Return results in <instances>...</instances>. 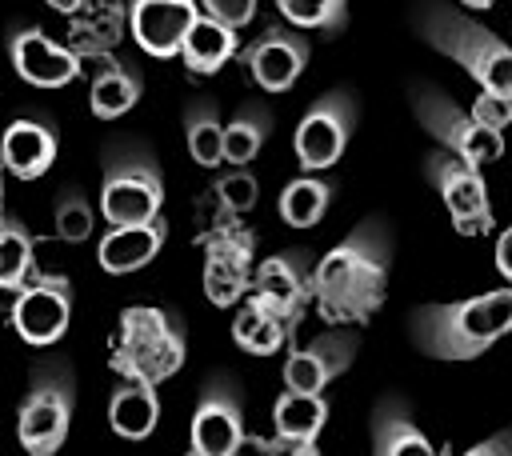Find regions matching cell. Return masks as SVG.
I'll use <instances>...</instances> for the list:
<instances>
[{
    "label": "cell",
    "mask_w": 512,
    "mask_h": 456,
    "mask_svg": "<svg viewBox=\"0 0 512 456\" xmlns=\"http://www.w3.org/2000/svg\"><path fill=\"white\" fill-rule=\"evenodd\" d=\"M392 272V236L384 220L356 224L312 268V300L328 324H364L384 304Z\"/></svg>",
    "instance_id": "6da1fadb"
},
{
    "label": "cell",
    "mask_w": 512,
    "mask_h": 456,
    "mask_svg": "<svg viewBox=\"0 0 512 456\" xmlns=\"http://www.w3.org/2000/svg\"><path fill=\"white\" fill-rule=\"evenodd\" d=\"M408 332L432 360H476L512 332V288H492L456 304H424L412 312Z\"/></svg>",
    "instance_id": "7a4b0ae2"
},
{
    "label": "cell",
    "mask_w": 512,
    "mask_h": 456,
    "mask_svg": "<svg viewBox=\"0 0 512 456\" xmlns=\"http://www.w3.org/2000/svg\"><path fill=\"white\" fill-rule=\"evenodd\" d=\"M416 32L436 52L464 64V72L484 92L512 96V48L496 32H488L480 20L464 16L448 0H420L416 4Z\"/></svg>",
    "instance_id": "3957f363"
},
{
    "label": "cell",
    "mask_w": 512,
    "mask_h": 456,
    "mask_svg": "<svg viewBox=\"0 0 512 456\" xmlns=\"http://www.w3.org/2000/svg\"><path fill=\"white\" fill-rule=\"evenodd\" d=\"M188 356V340H184V324L164 312V308H124L112 332V372L124 380H144V384H160L172 372H180Z\"/></svg>",
    "instance_id": "277c9868"
},
{
    "label": "cell",
    "mask_w": 512,
    "mask_h": 456,
    "mask_svg": "<svg viewBox=\"0 0 512 456\" xmlns=\"http://www.w3.org/2000/svg\"><path fill=\"white\" fill-rule=\"evenodd\" d=\"M76 408V376L64 360H40L28 376V392L16 412V436L28 456H56L68 440Z\"/></svg>",
    "instance_id": "5b68a950"
},
{
    "label": "cell",
    "mask_w": 512,
    "mask_h": 456,
    "mask_svg": "<svg viewBox=\"0 0 512 456\" xmlns=\"http://www.w3.org/2000/svg\"><path fill=\"white\" fill-rule=\"evenodd\" d=\"M164 208V176L148 148L112 144L100 172V212L108 224H144Z\"/></svg>",
    "instance_id": "8992f818"
},
{
    "label": "cell",
    "mask_w": 512,
    "mask_h": 456,
    "mask_svg": "<svg viewBox=\"0 0 512 456\" xmlns=\"http://www.w3.org/2000/svg\"><path fill=\"white\" fill-rule=\"evenodd\" d=\"M412 112L416 120L460 160H468L472 168H484L492 160L504 156V136L500 128H484L472 120V112H464L460 104H452L436 84H412Z\"/></svg>",
    "instance_id": "52a82bcc"
},
{
    "label": "cell",
    "mask_w": 512,
    "mask_h": 456,
    "mask_svg": "<svg viewBox=\"0 0 512 456\" xmlns=\"http://www.w3.org/2000/svg\"><path fill=\"white\" fill-rule=\"evenodd\" d=\"M424 176L440 192V200H444V208H448V216H452L460 236H488L496 228L480 168H472L468 160H460L448 148H440V152L424 156Z\"/></svg>",
    "instance_id": "ba28073f"
},
{
    "label": "cell",
    "mask_w": 512,
    "mask_h": 456,
    "mask_svg": "<svg viewBox=\"0 0 512 456\" xmlns=\"http://www.w3.org/2000/svg\"><path fill=\"white\" fill-rule=\"evenodd\" d=\"M352 128H356V100H352V92H324L320 100H312L308 112L296 124V136H292L300 168L304 172L332 168L344 156V148L352 140Z\"/></svg>",
    "instance_id": "9c48e42d"
},
{
    "label": "cell",
    "mask_w": 512,
    "mask_h": 456,
    "mask_svg": "<svg viewBox=\"0 0 512 456\" xmlns=\"http://www.w3.org/2000/svg\"><path fill=\"white\" fill-rule=\"evenodd\" d=\"M192 448L200 456H236L244 448V396L228 372H212L192 412Z\"/></svg>",
    "instance_id": "30bf717a"
},
{
    "label": "cell",
    "mask_w": 512,
    "mask_h": 456,
    "mask_svg": "<svg viewBox=\"0 0 512 456\" xmlns=\"http://www.w3.org/2000/svg\"><path fill=\"white\" fill-rule=\"evenodd\" d=\"M256 236L240 224H224L204 236V296L216 308H232L252 288Z\"/></svg>",
    "instance_id": "8fae6325"
},
{
    "label": "cell",
    "mask_w": 512,
    "mask_h": 456,
    "mask_svg": "<svg viewBox=\"0 0 512 456\" xmlns=\"http://www.w3.org/2000/svg\"><path fill=\"white\" fill-rule=\"evenodd\" d=\"M12 328L24 344L32 348H48L68 332L72 320V284L68 276H36L32 284H24L12 300Z\"/></svg>",
    "instance_id": "7c38bea8"
},
{
    "label": "cell",
    "mask_w": 512,
    "mask_h": 456,
    "mask_svg": "<svg viewBox=\"0 0 512 456\" xmlns=\"http://www.w3.org/2000/svg\"><path fill=\"white\" fill-rule=\"evenodd\" d=\"M312 256L304 248H288L268 256L256 272H252V300H260L264 308H272L280 320H288L296 328V320L304 316L308 300H312Z\"/></svg>",
    "instance_id": "4fadbf2b"
},
{
    "label": "cell",
    "mask_w": 512,
    "mask_h": 456,
    "mask_svg": "<svg viewBox=\"0 0 512 456\" xmlns=\"http://www.w3.org/2000/svg\"><path fill=\"white\" fill-rule=\"evenodd\" d=\"M356 348H360V340L348 328L324 332V336L292 348L288 360H284V388H292V392H324L340 372L352 368Z\"/></svg>",
    "instance_id": "5bb4252c"
},
{
    "label": "cell",
    "mask_w": 512,
    "mask_h": 456,
    "mask_svg": "<svg viewBox=\"0 0 512 456\" xmlns=\"http://www.w3.org/2000/svg\"><path fill=\"white\" fill-rule=\"evenodd\" d=\"M308 36L296 32V28H284V24H272L264 28L248 48H244V64L252 72V80L264 88V92H288L304 64H308Z\"/></svg>",
    "instance_id": "9a60e30c"
},
{
    "label": "cell",
    "mask_w": 512,
    "mask_h": 456,
    "mask_svg": "<svg viewBox=\"0 0 512 456\" xmlns=\"http://www.w3.org/2000/svg\"><path fill=\"white\" fill-rule=\"evenodd\" d=\"M196 16H200V0H128L132 40L156 60L180 56V44L196 24Z\"/></svg>",
    "instance_id": "2e32d148"
},
{
    "label": "cell",
    "mask_w": 512,
    "mask_h": 456,
    "mask_svg": "<svg viewBox=\"0 0 512 456\" xmlns=\"http://www.w3.org/2000/svg\"><path fill=\"white\" fill-rule=\"evenodd\" d=\"M8 56L20 80L32 88H64L80 76V56L64 44H56L40 28H12L8 32Z\"/></svg>",
    "instance_id": "e0dca14e"
},
{
    "label": "cell",
    "mask_w": 512,
    "mask_h": 456,
    "mask_svg": "<svg viewBox=\"0 0 512 456\" xmlns=\"http://www.w3.org/2000/svg\"><path fill=\"white\" fill-rule=\"evenodd\" d=\"M56 148H60V140H56L52 124H44L36 116H20L0 136V164H4V172L20 176V180H40L52 168Z\"/></svg>",
    "instance_id": "ac0fdd59"
},
{
    "label": "cell",
    "mask_w": 512,
    "mask_h": 456,
    "mask_svg": "<svg viewBox=\"0 0 512 456\" xmlns=\"http://www.w3.org/2000/svg\"><path fill=\"white\" fill-rule=\"evenodd\" d=\"M164 240H168L164 216L144 220V224H112V228L100 236V244H96V260H100L104 272L128 276V272L152 264L156 252L164 248Z\"/></svg>",
    "instance_id": "d6986e66"
},
{
    "label": "cell",
    "mask_w": 512,
    "mask_h": 456,
    "mask_svg": "<svg viewBox=\"0 0 512 456\" xmlns=\"http://www.w3.org/2000/svg\"><path fill=\"white\" fill-rule=\"evenodd\" d=\"M372 456H440L432 440L416 428L400 396H384L372 408Z\"/></svg>",
    "instance_id": "ffe728a7"
},
{
    "label": "cell",
    "mask_w": 512,
    "mask_h": 456,
    "mask_svg": "<svg viewBox=\"0 0 512 456\" xmlns=\"http://www.w3.org/2000/svg\"><path fill=\"white\" fill-rule=\"evenodd\" d=\"M140 92H144V76H140L132 64L104 56L100 68L92 72V88H88L92 116H96V120H116V116H124L128 108H136Z\"/></svg>",
    "instance_id": "44dd1931"
},
{
    "label": "cell",
    "mask_w": 512,
    "mask_h": 456,
    "mask_svg": "<svg viewBox=\"0 0 512 456\" xmlns=\"http://www.w3.org/2000/svg\"><path fill=\"white\" fill-rule=\"evenodd\" d=\"M232 56H236V28H228L224 20L200 12L196 24L188 28L184 44H180V60L188 64V72L212 76V72H220Z\"/></svg>",
    "instance_id": "7402d4cb"
},
{
    "label": "cell",
    "mask_w": 512,
    "mask_h": 456,
    "mask_svg": "<svg viewBox=\"0 0 512 456\" xmlns=\"http://www.w3.org/2000/svg\"><path fill=\"white\" fill-rule=\"evenodd\" d=\"M160 420V396H156V384H144V380H124L116 384L112 400H108V424L116 436L124 440H144Z\"/></svg>",
    "instance_id": "603a6c76"
},
{
    "label": "cell",
    "mask_w": 512,
    "mask_h": 456,
    "mask_svg": "<svg viewBox=\"0 0 512 456\" xmlns=\"http://www.w3.org/2000/svg\"><path fill=\"white\" fill-rule=\"evenodd\" d=\"M288 332H292V324L288 320H280L272 308H264L260 300H244V308L232 316V340L244 348V352H252V356H272L284 340H288Z\"/></svg>",
    "instance_id": "cb8c5ba5"
},
{
    "label": "cell",
    "mask_w": 512,
    "mask_h": 456,
    "mask_svg": "<svg viewBox=\"0 0 512 456\" xmlns=\"http://www.w3.org/2000/svg\"><path fill=\"white\" fill-rule=\"evenodd\" d=\"M272 136V112L256 100H248L228 124H224V164L244 168L248 160H256V152L264 148V140Z\"/></svg>",
    "instance_id": "d4e9b609"
},
{
    "label": "cell",
    "mask_w": 512,
    "mask_h": 456,
    "mask_svg": "<svg viewBox=\"0 0 512 456\" xmlns=\"http://www.w3.org/2000/svg\"><path fill=\"white\" fill-rule=\"evenodd\" d=\"M184 140H188V152L200 168H216L224 164V120L216 112L212 100H188L184 108Z\"/></svg>",
    "instance_id": "484cf974"
},
{
    "label": "cell",
    "mask_w": 512,
    "mask_h": 456,
    "mask_svg": "<svg viewBox=\"0 0 512 456\" xmlns=\"http://www.w3.org/2000/svg\"><path fill=\"white\" fill-rule=\"evenodd\" d=\"M328 204H332V180H324L316 172H304V176L288 180L284 192H280V200H276L284 224H292V228L320 224V216L328 212Z\"/></svg>",
    "instance_id": "4316f807"
},
{
    "label": "cell",
    "mask_w": 512,
    "mask_h": 456,
    "mask_svg": "<svg viewBox=\"0 0 512 456\" xmlns=\"http://www.w3.org/2000/svg\"><path fill=\"white\" fill-rule=\"evenodd\" d=\"M272 420H276V432H284V436L316 440L320 428L328 424V400H324V392H292V388H284V396L272 408Z\"/></svg>",
    "instance_id": "83f0119b"
},
{
    "label": "cell",
    "mask_w": 512,
    "mask_h": 456,
    "mask_svg": "<svg viewBox=\"0 0 512 456\" xmlns=\"http://www.w3.org/2000/svg\"><path fill=\"white\" fill-rule=\"evenodd\" d=\"M32 232L16 216H0V292H20L32 272Z\"/></svg>",
    "instance_id": "f1b7e54d"
},
{
    "label": "cell",
    "mask_w": 512,
    "mask_h": 456,
    "mask_svg": "<svg viewBox=\"0 0 512 456\" xmlns=\"http://www.w3.org/2000/svg\"><path fill=\"white\" fill-rule=\"evenodd\" d=\"M276 8L292 28H312L324 36H340L348 24V0H276Z\"/></svg>",
    "instance_id": "f546056e"
},
{
    "label": "cell",
    "mask_w": 512,
    "mask_h": 456,
    "mask_svg": "<svg viewBox=\"0 0 512 456\" xmlns=\"http://www.w3.org/2000/svg\"><path fill=\"white\" fill-rule=\"evenodd\" d=\"M52 224H56V236L64 244H84L92 236V228H96L92 200L80 188H60V196L52 204Z\"/></svg>",
    "instance_id": "4dcf8cb0"
},
{
    "label": "cell",
    "mask_w": 512,
    "mask_h": 456,
    "mask_svg": "<svg viewBox=\"0 0 512 456\" xmlns=\"http://www.w3.org/2000/svg\"><path fill=\"white\" fill-rule=\"evenodd\" d=\"M216 196H220V204L228 212H248L256 204V176L244 172V168H236V172H228V176L216 180Z\"/></svg>",
    "instance_id": "1f68e13d"
},
{
    "label": "cell",
    "mask_w": 512,
    "mask_h": 456,
    "mask_svg": "<svg viewBox=\"0 0 512 456\" xmlns=\"http://www.w3.org/2000/svg\"><path fill=\"white\" fill-rule=\"evenodd\" d=\"M252 444L260 448V456H324L316 448V440H304V436H284V432H272V436H252Z\"/></svg>",
    "instance_id": "d6a6232c"
},
{
    "label": "cell",
    "mask_w": 512,
    "mask_h": 456,
    "mask_svg": "<svg viewBox=\"0 0 512 456\" xmlns=\"http://www.w3.org/2000/svg\"><path fill=\"white\" fill-rule=\"evenodd\" d=\"M472 120L484 124V128H504L512 120V96H500V92H480L476 104H472Z\"/></svg>",
    "instance_id": "836d02e7"
},
{
    "label": "cell",
    "mask_w": 512,
    "mask_h": 456,
    "mask_svg": "<svg viewBox=\"0 0 512 456\" xmlns=\"http://www.w3.org/2000/svg\"><path fill=\"white\" fill-rule=\"evenodd\" d=\"M200 12L204 16H216V20H224L228 28H244L252 16H256V0H200Z\"/></svg>",
    "instance_id": "e575fe53"
},
{
    "label": "cell",
    "mask_w": 512,
    "mask_h": 456,
    "mask_svg": "<svg viewBox=\"0 0 512 456\" xmlns=\"http://www.w3.org/2000/svg\"><path fill=\"white\" fill-rule=\"evenodd\" d=\"M464 456H512V428H504V432H496V436H488L484 444H476V448H468Z\"/></svg>",
    "instance_id": "d590c367"
},
{
    "label": "cell",
    "mask_w": 512,
    "mask_h": 456,
    "mask_svg": "<svg viewBox=\"0 0 512 456\" xmlns=\"http://www.w3.org/2000/svg\"><path fill=\"white\" fill-rule=\"evenodd\" d=\"M496 268H500V276L512 284V228H504L500 240H496Z\"/></svg>",
    "instance_id": "8d00e7d4"
},
{
    "label": "cell",
    "mask_w": 512,
    "mask_h": 456,
    "mask_svg": "<svg viewBox=\"0 0 512 456\" xmlns=\"http://www.w3.org/2000/svg\"><path fill=\"white\" fill-rule=\"evenodd\" d=\"M52 12H64V16H76L84 8V0H44Z\"/></svg>",
    "instance_id": "74e56055"
},
{
    "label": "cell",
    "mask_w": 512,
    "mask_h": 456,
    "mask_svg": "<svg viewBox=\"0 0 512 456\" xmlns=\"http://www.w3.org/2000/svg\"><path fill=\"white\" fill-rule=\"evenodd\" d=\"M460 4H464V8H476V12H484V8H492L496 0H460Z\"/></svg>",
    "instance_id": "f35d334b"
},
{
    "label": "cell",
    "mask_w": 512,
    "mask_h": 456,
    "mask_svg": "<svg viewBox=\"0 0 512 456\" xmlns=\"http://www.w3.org/2000/svg\"><path fill=\"white\" fill-rule=\"evenodd\" d=\"M188 456H200V452H196V448H188Z\"/></svg>",
    "instance_id": "ab89813d"
},
{
    "label": "cell",
    "mask_w": 512,
    "mask_h": 456,
    "mask_svg": "<svg viewBox=\"0 0 512 456\" xmlns=\"http://www.w3.org/2000/svg\"><path fill=\"white\" fill-rule=\"evenodd\" d=\"M236 456H244V452H236Z\"/></svg>",
    "instance_id": "60d3db41"
}]
</instances>
